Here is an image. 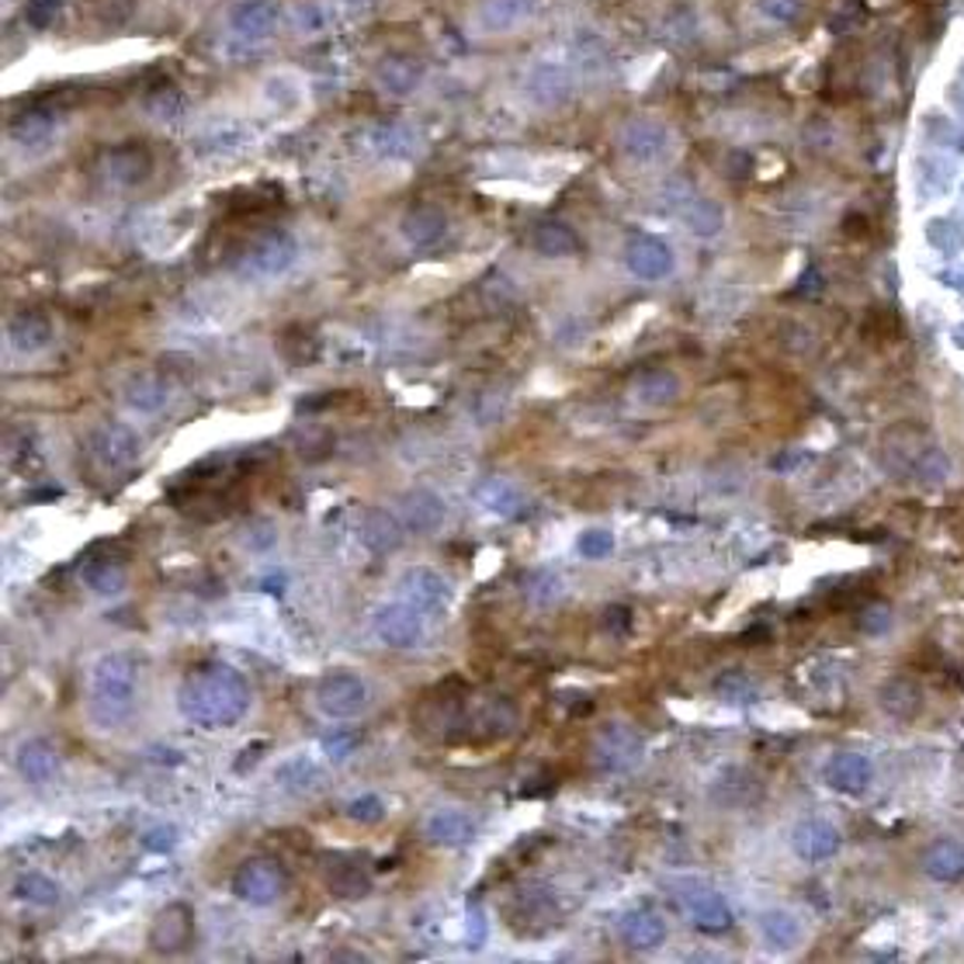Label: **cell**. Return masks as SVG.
Segmentation results:
<instances>
[{"mask_svg":"<svg viewBox=\"0 0 964 964\" xmlns=\"http://www.w3.org/2000/svg\"><path fill=\"white\" fill-rule=\"evenodd\" d=\"M178 707L188 722L202 729H233L250 712V684L233 666L205 663L181 680Z\"/></svg>","mask_w":964,"mask_h":964,"instance_id":"obj_1","label":"cell"},{"mask_svg":"<svg viewBox=\"0 0 964 964\" xmlns=\"http://www.w3.org/2000/svg\"><path fill=\"white\" fill-rule=\"evenodd\" d=\"M139 691V666L129 652H104V656L91 666V687H88V704L98 725L116 729L129 719Z\"/></svg>","mask_w":964,"mask_h":964,"instance_id":"obj_2","label":"cell"},{"mask_svg":"<svg viewBox=\"0 0 964 964\" xmlns=\"http://www.w3.org/2000/svg\"><path fill=\"white\" fill-rule=\"evenodd\" d=\"M295 258H299L295 237L285 230H268L240 250V258L233 261V271L243 281H268V278L285 274L295 264Z\"/></svg>","mask_w":964,"mask_h":964,"instance_id":"obj_3","label":"cell"},{"mask_svg":"<svg viewBox=\"0 0 964 964\" xmlns=\"http://www.w3.org/2000/svg\"><path fill=\"white\" fill-rule=\"evenodd\" d=\"M642 756H645L642 735L625 722L604 725L598 732V740H593V760H598V767H604L611 774H625V771L639 767Z\"/></svg>","mask_w":964,"mask_h":964,"instance_id":"obj_4","label":"cell"},{"mask_svg":"<svg viewBox=\"0 0 964 964\" xmlns=\"http://www.w3.org/2000/svg\"><path fill=\"white\" fill-rule=\"evenodd\" d=\"M285 885H289L285 871H281V864L271 857H253L243 867H237V874H233V892L247 905H274L281 895H285Z\"/></svg>","mask_w":964,"mask_h":964,"instance_id":"obj_5","label":"cell"},{"mask_svg":"<svg viewBox=\"0 0 964 964\" xmlns=\"http://www.w3.org/2000/svg\"><path fill=\"white\" fill-rule=\"evenodd\" d=\"M372 625H375V635L382 639V645H389V649H420L423 639H428L423 614L406 601L382 604L372 617Z\"/></svg>","mask_w":964,"mask_h":964,"instance_id":"obj_6","label":"cell"},{"mask_svg":"<svg viewBox=\"0 0 964 964\" xmlns=\"http://www.w3.org/2000/svg\"><path fill=\"white\" fill-rule=\"evenodd\" d=\"M368 701H372V694H368V684L358 673H330L320 680L317 704L330 719H354L364 712Z\"/></svg>","mask_w":964,"mask_h":964,"instance_id":"obj_7","label":"cell"},{"mask_svg":"<svg viewBox=\"0 0 964 964\" xmlns=\"http://www.w3.org/2000/svg\"><path fill=\"white\" fill-rule=\"evenodd\" d=\"M281 4L278 0H233L225 11V28L243 42H264L278 32Z\"/></svg>","mask_w":964,"mask_h":964,"instance_id":"obj_8","label":"cell"},{"mask_svg":"<svg viewBox=\"0 0 964 964\" xmlns=\"http://www.w3.org/2000/svg\"><path fill=\"white\" fill-rule=\"evenodd\" d=\"M400 601L413 604L420 614H444L451 607V583L431 565H413L400 580Z\"/></svg>","mask_w":964,"mask_h":964,"instance_id":"obj_9","label":"cell"},{"mask_svg":"<svg viewBox=\"0 0 964 964\" xmlns=\"http://www.w3.org/2000/svg\"><path fill=\"white\" fill-rule=\"evenodd\" d=\"M88 448H91L98 465L129 469L139 459V434L132 428H125V423H104V428H98L91 434Z\"/></svg>","mask_w":964,"mask_h":964,"instance_id":"obj_10","label":"cell"},{"mask_svg":"<svg viewBox=\"0 0 964 964\" xmlns=\"http://www.w3.org/2000/svg\"><path fill=\"white\" fill-rule=\"evenodd\" d=\"M542 0H482L479 11H475V28L486 36H506V32H518L521 24H528Z\"/></svg>","mask_w":964,"mask_h":964,"instance_id":"obj_11","label":"cell"},{"mask_svg":"<svg viewBox=\"0 0 964 964\" xmlns=\"http://www.w3.org/2000/svg\"><path fill=\"white\" fill-rule=\"evenodd\" d=\"M524 91L528 98L538 104V108H555L562 104L565 98H570L573 91V80H570V70H565L562 63H552V60H542L534 63L524 77Z\"/></svg>","mask_w":964,"mask_h":964,"instance_id":"obj_12","label":"cell"},{"mask_svg":"<svg viewBox=\"0 0 964 964\" xmlns=\"http://www.w3.org/2000/svg\"><path fill=\"white\" fill-rule=\"evenodd\" d=\"M150 170H153L150 153H147L143 147H132V143L111 147V150L101 157V174H104L111 184H119V188L143 184V181L150 178Z\"/></svg>","mask_w":964,"mask_h":964,"instance_id":"obj_13","label":"cell"},{"mask_svg":"<svg viewBox=\"0 0 964 964\" xmlns=\"http://www.w3.org/2000/svg\"><path fill=\"white\" fill-rule=\"evenodd\" d=\"M423 77H428V67H423V60H416V56H406V52L385 56V60L379 63V70H375L379 88H382L389 98H410L413 91H420Z\"/></svg>","mask_w":964,"mask_h":964,"instance_id":"obj_14","label":"cell"},{"mask_svg":"<svg viewBox=\"0 0 964 964\" xmlns=\"http://www.w3.org/2000/svg\"><path fill=\"white\" fill-rule=\"evenodd\" d=\"M56 129H60V119H56V111L49 108H28V111H18V116L8 122V139L14 147L21 150H42L49 147L56 139Z\"/></svg>","mask_w":964,"mask_h":964,"instance_id":"obj_15","label":"cell"},{"mask_svg":"<svg viewBox=\"0 0 964 964\" xmlns=\"http://www.w3.org/2000/svg\"><path fill=\"white\" fill-rule=\"evenodd\" d=\"M684 913L701 933H722L732 926L729 902L715 888H687L684 892Z\"/></svg>","mask_w":964,"mask_h":964,"instance_id":"obj_16","label":"cell"},{"mask_svg":"<svg viewBox=\"0 0 964 964\" xmlns=\"http://www.w3.org/2000/svg\"><path fill=\"white\" fill-rule=\"evenodd\" d=\"M52 320L42 313V309H18V313L8 320V340L11 348L21 354H39L52 344Z\"/></svg>","mask_w":964,"mask_h":964,"instance_id":"obj_17","label":"cell"},{"mask_svg":"<svg viewBox=\"0 0 964 964\" xmlns=\"http://www.w3.org/2000/svg\"><path fill=\"white\" fill-rule=\"evenodd\" d=\"M871 777H874V767L864 753L840 750L826 760V784L843 791V795H861V791H867Z\"/></svg>","mask_w":964,"mask_h":964,"instance_id":"obj_18","label":"cell"},{"mask_svg":"<svg viewBox=\"0 0 964 964\" xmlns=\"http://www.w3.org/2000/svg\"><path fill=\"white\" fill-rule=\"evenodd\" d=\"M403 534H406V524L395 514H389V510H382V506L368 510V514L361 518V528H358L361 545L368 552H375V555H389V552L400 549Z\"/></svg>","mask_w":964,"mask_h":964,"instance_id":"obj_19","label":"cell"},{"mask_svg":"<svg viewBox=\"0 0 964 964\" xmlns=\"http://www.w3.org/2000/svg\"><path fill=\"white\" fill-rule=\"evenodd\" d=\"M475 500H479L482 510H490V514H496V518H521L528 510V500H524L521 486H518V482L503 479V475L482 479L475 486Z\"/></svg>","mask_w":964,"mask_h":964,"instance_id":"obj_20","label":"cell"},{"mask_svg":"<svg viewBox=\"0 0 964 964\" xmlns=\"http://www.w3.org/2000/svg\"><path fill=\"white\" fill-rule=\"evenodd\" d=\"M840 850V830L826 819H805L802 826L795 830V854L802 861H830Z\"/></svg>","mask_w":964,"mask_h":964,"instance_id":"obj_21","label":"cell"},{"mask_svg":"<svg viewBox=\"0 0 964 964\" xmlns=\"http://www.w3.org/2000/svg\"><path fill=\"white\" fill-rule=\"evenodd\" d=\"M323 882L337 898H364L372 892V877L351 857H323Z\"/></svg>","mask_w":964,"mask_h":964,"instance_id":"obj_22","label":"cell"},{"mask_svg":"<svg viewBox=\"0 0 964 964\" xmlns=\"http://www.w3.org/2000/svg\"><path fill=\"white\" fill-rule=\"evenodd\" d=\"M423 836L438 846H462L475 836V819L462 809H438L423 822Z\"/></svg>","mask_w":964,"mask_h":964,"instance_id":"obj_23","label":"cell"},{"mask_svg":"<svg viewBox=\"0 0 964 964\" xmlns=\"http://www.w3.org/2000/svg\"><path fill=\"white\" fill-rule=\"evenodd\" d=\"M14 767L28 784H46L60 774V753H56L52 743H46V740H28L18 746Z\"/></svg>","mask_w":964,"mask_h":964,"instance_id":"obj_24","label":"cell"},{"mask_svg":"<svg viewBox=\"0 0 964 964\" xmlns=\"http://www.w3.org/2000/svg\"><path fill=\"white\" fill-rule=\"evenodd\" d=\"M80 580L91 593H98V598H119V593H125V586H129L125 565L116 555L88 559V562H83V570H80Z\"/></svg>","mask_w":964,"mask_h":964,"instance_id":"obj_25","label":"cell"},{"mask_svg":"<svg viewBox=\"0 0 964 964\" xmlns=\"http://www.w3.org/2000/svg\"><path fill=\"white\" fill-rule=\"evenodd\" d=\"M403 524L416 534H431L444 524V500L431 490H410L400 500Z\"/></svg>","mask_w":964,"mask_h":964,"instance_id":"obj_26","label":"cell"},{"mask_svg":"<svg viewBox=\"0 0 964 964\" xmlns=\"http://www.w3.org/2000/svg\"><path fill=\"white\" fill-rule=\"evenodd\" d=\"M191 941V910L184 902H170L167 910L157 916L150 944L157 951H181Z\"/></svg>","mask_w":964,"mask_h":964,"instance_id":"obj_27","label":"cell"},{"mask_svg":"<svg viewBox=\"0 0 964 964\" xmlns=\"http://www.w3.org/2000/svg\"><path fill=\"white\" fill-rule=\"evenodd\" d=\"M403 237L420 250L438 247L448 237V215L438 205H416L403 215Z\"/></svg>","mask_w":964,"mask_h":964,"instance_id":"obj_28","label":"cell"},{"mask_svg":"<svg viewBox=\"0 0 964 964\" xmlns=\"http://www.w3.org/2000/svg\"><path fill=\"white\" fill-rule=\"evenodd\" d=\"M617 930H621V941H625L632 951H652L666 941V923L660 913H652V910H635L629 916H621Z\"/></svg>","mask_w":964,"mask_h":964,"instance_id":"obj_29","label":"cell"},{"mask_svg":"<svg viewBox=\"0 0 964 964\" xmlns=\"http://www.w3.org/2000/svg\"><path fill=\"white\" fill-rule=\"evenodd\" d=\"M629 268L635 278H645V281H656V278H666L673 271V253L666 243L652 240V237H639L632 247H629Z\"/></svg>","mask_w":964,"mask_h":964,"instance_id":"obj_30","label":"cell"},{"mask_svg":"<svg viewBox=\"0 0 964 964\" xmlns=\"http://www.w3.org/2000/svg\"><path fill=\"white\" fill-rule=\"evenodd\" d=\"M368 147H372V153L382 157V160H406V157L416 153L420 139L403 122H382V125H375L372 132H368Z\"/></svg>","mask_w":964,"mask_h":964,"instance_id":"obj_31","label":"cell"},{"mask_svg":"<svg viewBox=\"0 0 964 964\" xmlns=\"http://www.w3.org/2000/svg\"><path fill=\"white\" fill-rule=\"evenodd\" d=\"M278 784L285 787L289 795H295V799H309V795H317V791L327 784V777H323V771H320L309 756H292V760H285V763L278 767Z\"/></svg>","mask_w":964,"mask_h":964,"instance_id":"obj_32","label":"cell"},{"mask_svg":"<svg viewBox=\"0 0 964 964\" xmlns=\"http://www.w3.org/2000/svg\"><path fill=\"white\" fill-rule=\"evenodd\" d=\"M882 707H885L892 719H902V722L916 719L920 707H923V691H920V684H916V680H910V676L888 680V684L882 687Z\"/></svg>","mask_w":964,"mask_h":964,"instance_id":"obj_33","label":"cell"},{"mask_svg":"<svg viewBox=\"0 0 964 964\" xmlns=\"http://www.w3.org/2000/svg\"><path fill=\"white\" fill-rule=\"evenodd\" d=\"M170 400V389L160 375L153 372H143L135 375L129 385H125V403L135 410V413H160Z\"/></svg>","mask_w":964,"mask_h":964,"instance_id":"obj_34","label":"cell"},{"mask_svg":"<svg viewBox=\"0 0 964 964\" xmlns=\"http://www.w3.org/2000/svg\"><path fill=\"white\" fill-rule=\"evenodd\" d=\"M923 867L930 877H937V882H957L964 874V850L951 840H937L923 854Z\"/></svg>","mask_w":964,"mask_h":964,"instance_id":"obj_35","label":"cell"},{"mask_svg":"<svg viewBox=\"0 0 964 964\" xmlns=\"http://www.w3.org/2000/svg\"><path fill=\"white\" fill-rule=\"evenodd\" d=\"M531 247L542 253V258H570V253L580 250V240L570 225L562 222H542L538 230L531 233Z\"/></svg>","mask_w":964,"mask_h":964,"instance_id":"obj_36","label":"cell"},{"mask_svg":"<svg viewBox=\"0 0 964 964\" xmlns=\"http://www.w3.org/2000/svg\"><path fill=\"white\" fill-rule=\"evenodd\" d=\"M14 895L28 905H39V910H46V905H56L60 902V885H56V877L42 874V871H24L18 874L14 882Z\"/></svg>","mask_w":964,"mask_h":964,"instance_id":"obj_37","label":"cell"},{"mask_svg":"<svg viewBox=\"0 0 964 964\" xmlns=\"http://www.w3.org/2000/svg\"><path fill=\"white\" fill-rule=\"evenodd\" d=\"M763 937H767L774 947L787 951V947L799 944L802 923H799V916H791V913H784V910H774V913L763 916Z\"/></svg>","mask_w":964,"mask_h":964,"instance_id":"obj_38","label":"cell"},{"mask_svg":"<svg viewBox=\"0 0 964 964\" xmlns=\"http://www.w3.org/2000/svg\"><path fill=\"white\" fill-rule=\"evenodd\" d=\"M625 150L635 157V160H656L663 153V129L649 125V122H639L629 129L625 135Z\"/></svg>","mask_w":964,"mask_h":964,"instance_id":"obj_39","label":"cell"},{"mask_svg":"<svg viewBox=\"0 0 964 964\" xmlns=\"http://www.w3.org/2000/svg\"><path fill=\"white\" fill-rule=\"evenodd\" d=\"M639 395H642L645 403H652V406H663V403H670L673 395H676V379L666 375V372L649 375V379L639 382Z\"/></svg>","mask_w":964,"mask_h":964,"instance_id":"obj_40","label":"cell"},{"mask_svg":"<svg viewBox=\"0 0 964 964\" xmlns=\"http://www.w3.org/2000/svg\"><path fill=\"white\" fill-rule=\"evenodd\" d=\"M320 746H323V753L330 756V760H348L351 753H358V746H361V732H351V729H333V732H327L323 740H320Z\"/></svg>","mask_w":964,"mask_h":964,"instance_id":"obj_41","label":"cell"},{"mask_svg":"<svg viewBox=\"0 0 964 964\" xmlns=\"http://www.w3.org/2000/svg\"><path fill=\"white\" fill-rule=\"evenodd\" d=\"M576 549H580L583 559H607L614 552V534L607 528H590V531L580 534Z\"/></svg>","mask_w":964,"mask_h":964,"instance_id":"obj_42","label":"cell"},{"mask_svg":"<svg viewBox=\"0 0 964 964\" xmlns=\"http://www.w3.org/2000/svg\"><path fill=\"white\" fill-rule=\"evenodd\" d=\"M147 111L153 119H178L181 111H184V98L178 94V91H170V88H163V91H157V94H150L147 98Z\"/></svg>","mask_w":964,"mask_h":964,"instance_id":"obj_43","label":"cell"},{"mask_svg":"<svg viewBox=\"0 0 964 964\" xmlns=\"http://www.w3.org/2000/svg\"><path fill=\"white\" fill-rule=\"evenodd\" d=\"M348 819L364 822V826H375V822L385 819V802L379 795H361L348 805Z\"/></svg>","mask_w":964,"mask_h":964,"instance_id":"obj_44","label":"cell"},{"mask_svg":"<svg viewBox=\"0 0 964 964\" xmlns=\"http://www.w3.org/2000/svg\"><path fill=\"white\" fill-rule=\"evenodd\" d=\"M247 135L250 132L243 125H219V129H212L205 135V147H212V150H240L247 143Z\"/></svg>","mask_w":964,"mask_h":964,"instance_id":"obj_45","label":"cell"},{"mask_svg":"<svg viewBox=\"0 0 964 964\" xmlns=\"http://www.w3.org/2000/svg\"><path fill=\"white\" fill-rule=\"evenodd\" d=\"M56 14H60V0H28L24 4V21L32 28H49Z\"/></svg>","mask_w":964,"mask_h":964,"instance_id":"obj_46","label":"cell"},{"mask_svg":"<svg viewBox=\"0 0 964 964\" xmlns=\"http://www.w3.org/2000/svg\"><path fill=\"white\" fill-rule=\"evenodd\" d=\"M147 850H153V854H170V850L178 846V830L174 826H153L147 836H143Z\"/></svg>","mask_w":964,"mask_h":964,"instance_id":"obj_47","label":"cell"},{"mask_svg":"<svg viewBox=\"0 0 964 964\" xmlns=\"http://www.w3.org/2000/svg\"><path fill=\"white\" fill-rule=\"evenodd\" d=\"M691 225L697 233H715L719 225H722V212L715 209V205H697L694 212H691Z\"/></svg>","mask_w":964,"mask_h":964,"instance_id":"obj_48","label":"cell"},{"mask_svg":"<svg viewBox=\"0 0 964 964\" xmlns=\"http://www.w3.org/2000/svg\"><path fill=\"white\" fill-rule=\"evenodd\" d=\"M604 629L611 632V635H629L632 632V611L629 607H611L607 614H604Z\"/></svg>","mask_w":964,"mask_h":964,"instance_id":"obj_49","label":"cell"},{"mask_svg":"<svg viewBox=\"0 0 964 964\" xmlns=\"http://www.w3.org/2000/svg\"><path fill=\"white\" fill-rule=\"evenodd\" d=\"M861 629L864 632H882V629H888V607H867L864 611V617H861Z\"/></svg>","mask_w":964,"mask_h":964,"instance_id":"obj_50","label":"cell"},{"mask_svg":"<svg viewBox=\"0 0 964 964\" xmlns=\"http://www.w3.org/2000/svg\"><path fill=\"white\" fill-rule=\"evenodd\" d=\"M264 750H268V743H264V740H253V743L247 746V756H240V760H237V774L250 771L253 763H258V760L264 756Z\"/></svg>","mask_w":964,"mask_h":964,"instance_id":"obj_51","label":"cell"},{"mask_svg":"<svg viewBox=\"0 0 964 964\" xmlns=\"http://www.w3.org/2000/svg\"><path fill=\"white\" fill-rule=\"evenodd\" d=\"M340 4H344V8H368L372 0H340Z\"/></svg>","mask_w":964,"mask_h":964,"instance_id":"obj_52","label":"cell"}]
</instances>
